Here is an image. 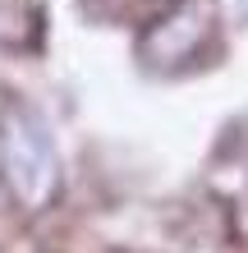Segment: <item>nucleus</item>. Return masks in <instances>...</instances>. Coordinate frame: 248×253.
Segmentation results:
<instances>
[{"label":"nucleus","mask_w":248,"mask_h":253,"mask_svg":"<svg viewBox=\"0 0 248 253\" xmlns=\"http://www.w3.org/2000/svg\"><path fill=\"white\" fill-rule=\"evenodd\" d=\"M0 161H5L9 189L28 207H41L55 193V147L46 138V125L28 106H9L0 120Z\"/></svg>","instance_id":"1"},{"label":"nucleus","mask_w":248,"mask_h":253,"mask_svg":"<svg viewBox=\"0 0 248 253\" xmlns=\"http://www.w3.org/2000/svg\"><path fill=\"white\" fill-rule=\"evenodd\" d=\"M212 33H216V5L212 0H175L161 19L142 33L138 55L147 65L175 69V65L198 60V51L212 42Z\"/></svg>","instance_id":"2"},{"label":"nucleus","mask_w":248,"mask_h":253,"mask_svg":"<svg viewBox=\"0 0 248 253\" xmlns=\"http://www.w3.org/2000/svg\"><path fill=\"white\" fill-rule=\"evenodd\" d=\"M239 5H244V19H248V0H239Z\"/></svg>","instance_id":"3"}]
</instances>
